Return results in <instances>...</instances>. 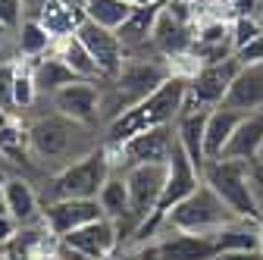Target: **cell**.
Instances as JSON below:
<instances>
[{"label": "cell", "mask_w": 263, "mask_h": 260, "mask_svg": "<svg viewBox=\"0 0 263 260\" xmlns=\"http://www.w3.org/2000/svg\"><path fill=\"white\" fill-rule=\"evenodd\" d=\"M101 144L104 138H97L94 125L76 122L57 110H47L25 122V151L31 157V163L44 166L50 176L79 163L82 157H88Z\"/></svg>", "instance_id": "6da1fadb"}, {"label": "cell", "mask_w": 263, "mask_h": 260, "mask_svg": "<svg viewBox=\"0 0 263 260\" xmlns=\"http://www.w3.org/2000/svg\"><path fill=\"white\" fill-rule=\"evenodd\" d=\"M173 76L170 60H147V57H125V66L116 79H104L101 85V125L107 128L113 119L138 107Z\"/></svg>", "instance_id": "7a4b0ae2"}, {"label": "cell", "mask_w": 263, "mask_h": 260, "mask_svg": "<svg viewBox=\"0 0 263 260\" xmlns=\"http://www.w3.org/2000/svg\"><path fill=\"white\" fill-rule=\"evenodd\" d=\"M188 91H191V79L173 72L166 82H163L147 101H141L138 107H132L128 113H122L119 119H113L104 128V144L107 147H119L128 138H135L147 128H160V125H173L188 101Z\"/></svg>", "instance_id": "3957f363"}, {"label": "cell", "mask_w": 263, "mask_h": 260, "mask_svg": "<svg viewBox=\"0 0 263 260\" xmlns=\"http://www.w3.org/2000/svg\"><path fill=\"white\" fill-rule=\"evenodd\" d=\"M113 157L110 151L101 144L97 151H91L88 157H82L79 163L66 166L60 173H53L44 185V204L50 201H97L104 182L113 176Z\"/></svg>", "instance_id": "277c9868"}, {"label": "cell", "mask_w": 263, "mask_h": 260, "mask_svg": "<svg viewBox=\"0 0 263 260\" xmlns=\"http://www.w3.org/2000/svg\"><path fill=\"white\" fill-rule=\"evenodd\" d=\"M238 216L222 204V198L201 182L182 204H176L166 216H163V232H188V235H216L219 229L232 226Z\"/></svg>", "instance_id": "5b68a950"}, {"label": "cell", "mask_w": 263, "mask_h": 260, "mask_svg": "<svg viewBox=\"0 0 263 260\" xmlns=\"http://www.w3.org/2000/svg\"><path fill=\"white\" fill-rule=\"evenodd\" d=\"M201 179L219 194L222 204L238 219H257L260 222V210H257V198H254V163L219 157V160H210L204 166Z\"/></svg>", "instance_id": "8992f818"}, {"label": "cell", "mask_w": 263, "mask_h": 260, "mask_svg": "<svg viewBox=\"0 0 263 260\" xmlns=\"http://www.w3.org/2000/svg\"><path fill=\"white\" fill-rule=\"evenodd\" d=\"M173 147H176V122L173 125H160V128H147V132L128 138L125 144L107 147V151L113 157V170L122 173V170L138 166V163H166Z\"/></svg>", "instance_id": "52a82bcc"}, {"label": "cell", "mask_w": 263, "mask_h": 260, "mask_svg": "<svg viewBox=\"0 0 263 260\" xmlns=\"http://www.w3.org/2000/svg\"><path fill=\"white\" fill-rule=\"evenodd\" d=\"M125 185H128V210L132 219L141 222L147 216L157 213L160 198H163V188H166V163H138V166H128L122 170Z\"/></svg>", "instance_id": "ba28073f"}, {"label": "cell", "mask_w": 263, "mask_h": 260, "mask_svg": "<svg viewBox=\"0 0 263 260\" xmlns=\"http://www.w3.org/2000/svg\"><path fill=\"white\" fill-rule=\"evenodd\" d=\"M241 69V63L235 57L229 60H219V63H207V66H201L194 76H191V91H188V101H194L197 107L204 110H213L226 101L229 88H232L235 76Z\"/></svg>", "instance_id": "9c48e42d"}, {"label": "cell", "mask_w": 263, "mask_h": 260, "mask_svg": "<svg viewBox=\"0 0 263 260\" xmlns=\"http://www.w3.org/2000/svg\"><path fill=\"white\" fill-rule=\"evenodd\" d=\"M76 35H79V41L88 47L91 60L97 63L101 82H104V79H116V76L122 72V66H125V47H122V41H119L116 31H110V28H104V25L85 19V22L79 25Z\"/></svg>", "instance_id": "30bf717a"}, {"label": "cell", "mask_w": 263, "mask_h": 260, "mask_svg": "<svg viewBox=\"0 0 263 260\" xmlns=\"http://www.w3.org/2000/svg\"><path fill=\"white\" fill-rule=\"evenodd\" d=\"M50 107L57 113H63V116L76 119V122H85V125H94L97 128V125H101V85L88 82V79H79L72 85L60 88L50 97Z\"/></svg>", "instance_id": "8fae6325"}, {"label": "cell", "mask_w": 263, "mask_h": 260, "mask_svg": "<svg viewBox=\"0 0 263 260\" xmlns=\"http://www.w3.org/2000/svg\"><path fill=\"white\" fill-rule=\"evenodd\" d=\"M201 170L191 163V157L185 154V147L179 144L176 138V147L166 160V188H163V198H160V207H157V216H166L176 204H182L188 194L201 185Z\"/></svg>", "instance_id": "7c38bea8"}, {"label": "cell", "mask_w": 263, "mask_h": 260, "mask_svg": "<svg viewBox=\"0 0 263 260\" xmlns=\"http://www.w3.org/2000/svg\"><path fill=\"white\" fill-rule=\"evenodd\" d=\"M101 204L97 201H50L41 204V226L53 238H66L69 232L101 219Z\"/></svg>", "instance_id": "4fadbf2b"}, {"label": "cell", "mask_w": 263, "mask_h": 260, "mask_svg": "<svg viewBox=\"0 0 263 260\" xmlns=\"http://www.w3.org/2000/svg\"><path fill=\"white\" fill-rule=\"evenodd\" d=\"M191 57L197 60V66H207V63H219V60L235 57L232 19H204V22H197Z\"/></svg>", "instance_id": "5bb4252c"}, {"label": "cell", "mask_w": 263, "mask_h": 260, "mask_svg": "<svg viewBox=\"0 0 263 260\" xmlns=\"http://www.w3.org/2000/svg\"><path fill=\"white\" fill-rule=\"evenodd\" d=\"M60 242H66L69 248H76V251L85 254L88 260H107V257H113L116 251H122V248H119L116 222L107 219V216H101V219H94V222L82 226V229L69 232V235L60 238Z\"/></svg>", "instance_id": "9a60e30c"}, {"label": "cell", "mask_w": 263, "mask_h": 260, "mask_svg": "<svg viewBox=\"0 0 263 260\" xmlns=\"http://www.w3.org/2000/svg\"><path fill=\"white\" fill-rule=\"evenodd\" d=\"M207 113L204 107H197L194 101H185L179 119H176V138L185 147V154L191 157V163L204 173L207 166V151H204V128H207Z\"/></svg>", "instance_id": "2e32d148"}, {"label": "cell", "mask_w": 263, "mask_h": 260, "mask_svg": "<svg viewBox=\"0 0 263 260\" xmlns=\"http://www.w3.org/2000/svg\"><path fill=\"white\" fill-rule=\"evenodd\" d=\"M160 260H213L216 242L213 235H188V232H163L157 242Z\"/></svg>", "instance_id": "e0dca14e"}, {"label": "cell", "mask_w": 263, "mask_h": 260, "mask_svg": "<svg viewBox=\"0 0 263 260\" xmlns=\"http://www.w3.org/2000/svg\"><path fill=\"white\" fill-rule=\"evenodd\" d=\"M226 107H232L238 113H257L263 110V63H254V66H241L232 88L226 94Z\"/></svg>", "instance_id": "ac0fdd59"}, {"label": "cell", "mask_w": 263, "mask_h": 260, "mask_svg": "<svg viewBox=\"0 0 263 260\" xmlns=\"http://www.w3.org/2000/svg\"><path fill=\"white\" fill-rule=\"evenodd\" d=\"M4 201H7L10 216L19 222V229H28V226L41 222V198L31 188V182H25L19 176L4 179Z\"/></svg>", "instance_id": "d6986e66"}, {"label": "cell", "mask_w": 263, "mask_h": 260, "mask_svg": "<svg viewBox=\"0 0 263 260\" xmlns=\"http://www.w3.org/2000/svg\"><path fill=\"white\" fill-rule=\"evenodd\" d=\"M245 116H248V113H238V110L226 107V104H219V107H213V110L207 113V128H204L207 163H210V160H219V157H222V151L229 147V141H232L235 128L241 125Z\"/></svg>", "instance_id": "ffe728a7"}, {"label": "cell", "mask_w": 263, "mask_h": 260, "mask_svg": "<svg viewBox=\"0 0 263 260\" xmlns=\"http://www.w3.org/2000/svg\"><path fill=\"white\" fill-rule=\"evenodd\" d=\"M263 154V110L248 113L241 125L235 128L232 141L222 151V160H245V163H257Z\"/></svg>", "instance_id": "44dd1931"}, {"label": "cell", "mask_w": 263, "mask_h": 260, "mask_svg": "<svg viewBox=\"0 0 263 260\" xmlns=\"http://www.w3.org/2000/svg\"><path fill=\"white\" fill-rule=\"evenodd\" d=\"M28 63V69H31V79H35V88H38V97H50L66 88V85H72L79 82V76L66 66V63L57 57V53H47V57H38V60H25Z\"/></svg>", "instance_id": "7402d4cb"}, {"label": "cell", "mask_w": 263, "mask_h": 260, "mask_svg": "<svg viewBox=\"0 0 263 260\" xmlns=\"http://www.w3.org/2000/svg\"><path fill=\"white\" fill-rule=\"evenodd\" d=\"M260 235H263V222L257 219H235L232 226H226L213 235L216 254L219 251H260Z\"/></svg>", "instance_id": "603a6c76"}, {"label": "cell", "mask_w": 263, "mask_h": 260, "mask_svg": "<svg viewBox=\"0 0 263 260\" xmlns=\"http://www.w3.org/2000/svg\"><path fill=\"white\" fill-rule=\"evenodd\" d=\"M38 19L44 22V28L53 35V41H63V38H72L76 31H79V25L85 22V10L69 7L66 0H50Z\"/></svg>", "instance_id": "cb8c5ba5"}, {"label": "cell", "mask_w": 263, "mask_h": 260, "mask_svg": "<svg viewBox=\"0 0 263 260\" xmlns=\"http://www.w3.org/2000/svg\"><path fill=\"white\" fill-rule=\"evenodd\" d=\"M53 53L69 66L79 79H88V82H101V72H97V63L91 60V53H88V47L79 41V35H72V38H63V41H57V47H53Z\"/></svg>", "instance_id": "d4e9b609"}, {"label": "cell", "mask_w": 263, "mask_h": 260, "mask_svg": "<svg viewBox=\"0 0 263 260\" xmlns=\"http://www.w3.org/2000/svg\"><path fill=\"white\" fill-rule=\"evenodd\" d=\"M53 47H57V41L44 28L41 19H22V25H19V57L22 60L47 57V53H53Z\"/></svg>", "instance_id": "484cf974"}, {"label": "cell", "mask_w": 263, "mask_h": 260, "mask_svg": "<svg viewBox=\"0 0 263 260\" xmlns=\"http://www.w3.org/2000/svg\"><path fill=\"white\" fill-rule=\"evenodd\" d=\"M132 10L135 7H128V0H88L85 4V19L104 25L110 31H119L125 25V19L132 16Z\"/></svg>", "instance_id": "4316f807"}, {"label": "cell", "mask_w": 263, "mask_h": 260, "mask_svg": "<svg viewBox=\"0 0 263 260\" xmlns=\"http://www.w3.org/2000/svg\"><path fill=\"white\" fill-rule=\"evenodd\" d=\"M263 35V22L254 16H232V47L241 50L245 44H251L254 38Z\"/></svg>", "instance_id": "83f0119b"}, {"label": "cell", "mask_w": 263, "mask_h": 260, "mask_svg": "<svg viewBox=\"0 0 263 260\" xmlns=\"http://www.w3.org/2000/svg\"><path fill=\"white\" fill-rule=\"evenodd\" d=\"M13 88H16V63H0V113L7 116L16 113Z\"/></svg>", "instance_id": "f1b7e54d"}, {"label": "cell", "mask_w": 263, "mask_h": 260, "mask_svg": "<svg viewBox=\"0 0 263 260\" xmlns=\"http://www.w3.org/2000/svg\"><path fill=\"white\" fill-rule=\"evenodd\" d=\"M19 28L0 25V63H19Z\"/></svg>", "instance_id": "f546056e"}, {"label": "cell", "mask_w": 263, "mask_h": 260, "mask_svg": "<svg viewBox=\"0 0 263 260\" xmlns=\"http://www.w3.org/2000/svg\"><path fill=\"white\" fill-rule=\"evenodd\" d=\"M25 19V10H22V0H0V25L7 28H19Z\"/></svg>", "instance_id": "4dcf8cb0"}, {"label": "cell", "mask_w": 263, "mask_h": 260, "mask_svg": "<svg viewBox=\"0 0 263 260\" xmlns=\"http://www.w3.org/2000/svg\"><path fill=\"white\" fill-rule=\"evenodd\" d=\"M235 60L241 66H254V63H263V35L254 38L251 44H245L241 50H235Z\"/></svg>", "instance_id": "1f68e13d"}, {"label": "cell", "mask_w": 263, "mask_h": 260, "mask_svg": "<svg viewBox=\"0 0 263 260\" xmlns=\"http://www.w3.org/2000/svg\"><path fill=\"white\" fill-rule=\"evenodd\" d=\"M19 222L7 213V216H0V245H13L16 238H19Z\"/></svg>", "instance_id": "d6a6232c"}, {"label": "cell", "mask_w": 263, "mask_h": 260, "mask_svg": "<svg viewBox=\"0 0 263 260\" xmlns=\"http://www.w3.org/2000/svg\"><path fill=\"white\" fill-rule=\"evenodd\" d=\"M213 260H263L260 251H219Z\"/></svg>", "instance_id": "836d02e7"}, {"label": "cell", "mask_w": 263, "mask_h": 260, "mask_svg": "<svg viewBox=\"0 0 263 260\" xmlns=\"http://www.w3.org/2000/svg\"><path fill=\"white\" fill-rule=\"evenodd\" d=\"M50 0H22V10H25V19H38L44 13V7Z\"/></svg>", "instance_id": "e575fe53"}, {"label": "cell", "mask_w": 263, "mask_h": 260, "mask_svg": "<svg viewBox=\"0 0 263 260\" xmlns=\"http://www.w3.org/2000/svg\"><path fill=\"white\" fill-rule=\"evenodd\" d=\"M107 260H138V248H122V251H116Z\"/></svg>", "instance_id": "d590c367"}, {"label": "cell", "mask_w": 263, "mask_h": 260, "mask_svg": "<svg viewBox=\"0 0 263 260\" xmlns=\"http://www.w3.org/2000/svg\"><path fill=\"white\" fill-rule=\"evenodd\" d=\"M138 260H160L157 245H144V248H138Z\"/></svg>", "instance_id": "8d00e7d4"}, {"label": "cell", "mask_w": 263, "mask_h": 260, "mask_svg": "<svg viewBox=\"0 0 263 260\" xmlns=\"http://www.w3.org/2000/svg\"><path fill=\"white\" fill-rule=\"evenodd\" d=\"M151 4H160V0H128V7H151Z\"/></svg>", "instance_id": "74e56055"}, {"label": "cell", "mask_w": 263, "mask_h": 260, "mask_svg": "<svg viewBox=\"0 0 263 260\" xmlns=\"http://www.w3.org/2000/svg\"><path fill=\"white\" fill-rule=\"evenodd\" d=\"M66 4H69V7H79V10H85V4H88V0H66Z\"/></svg>", "instance_id": "f35d334b"}, {"label": "cell", "mask_w": 263, "mask_h": 260, "mask_svg": "<svg viewBox=\"0 0 263 260\" xmlns=\"http://www.w3.org/2000/svg\"><path fill=\"white\" fill-rule=\"evenodd\" d=\"M10 210H7V201H4V194H0V216H7Z\"/></svg>", "instance_id": "ab89813d"}, {"label": "cell", "mask_w": 263, "mask_h": 260, "mask_svg": "<svg viewBox=\"0 0 263 260\" xmlns=\"http://www.w3.org/2000/svg\"><path fill=\"white\" fill-rule=\"evenodd\" d=\"M254 170H257V176H263V160H257V163H254Z\"/></svg>", "instance_id": "60d3db41"}, {"label": "cell", "mask_w": 263, "mask_h": 260, "mask_svg": "<svg viewBox=\"0 0 263 260\" xmlns=\"http://www.w3.org/2000/svg\"><path fill=\"white\" fill-rule=\"evenodd\" d=\"M4 254H7V245H0V257H4Z\"/></svg>", "instance_id": "b9f144b4"}, {"label": "cell", "mask_w": 263, "mask_h": 260, "mask_svg": "<svg viewBox=\"0 0 263 260\" xmlns=\"http://www.w3.org/2000/svg\"><path fill=\"white\" fill-rule=\"evenodd\" d=\"M0 194H4V176H0Z\"/></svg>", "instance_id": "7bdbcfd3"}, {"label": "cell", "mask_w": 263, "mask_h": 260, "mask_svg": "<svg viewBox=\"0 0 263 260\" xmlns=\"http://www.w3.org/2000/svg\"><path fill=\"white\" fill-rule=\"evenodd\" d=\"M260 254H263V235H260Z\"/></svg>", "instance_id": "ee69618b"}, {"label": "cell", "mask_w": 263, "mask_h": 260, "mask_svg": "<svg viewBox=\"0 0 263 260\" xmlns=\"http://www.w3.org/2000/svg\"><path fill=\"white\" fill-rule=\"evenodd\" d=\"M260 160H263V154H260Z\"/></svg>", "instance_id": "f6af8a7d"}, {"label": "cell", "mask_w": 263, "mask_h": 260, "mask_svg": "<svg viewBox=\"0 0 263 260\" xmlns=\"http://www.w3.org/2000/svg\"><path fill=\"white\" fill-rule=\"evenodd\" d=\"M160 4H163V0H160Z\"/></svg>", "instance_id": "bcb514c9"}]
</instances>
